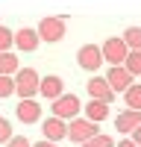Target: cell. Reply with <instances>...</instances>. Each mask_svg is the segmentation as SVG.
I'll return each instance as SVG.
<instances>
[{"label":"cell","mask_w":141,"mask_h":147,"mask_svg":"<svg viewBox=\"0 0 141 147\" xmlns=\"http://www.w3.org/2000/svg\"><path fill=\"white\" fill-rule=\"evenodd\" d=\"M12 80H15V94L21 97V100H32V97L38 94V82H41V77L35 74V68H21Z\"/></svg>","instance_id":"6da1fadb"},{"label":"cell","mask_w":141,"mask_h":147,"mask_svg":"<svg viewBox=\"0 0 141 147\" xmlns=\"http://www.w3.org/2000/svg\"><path fill=\"white\" fill-rule=\"evenodd\" d=\"M94 136H100V129H97L94 121H88V118H74V121H68L65 138H70L74 144H85V141L94 138Z\"/></svg>","instance_id":"7a4b0ae2"},{"label":"cell","mask_w":141,"mask_h":147,"mask_svg":"<svg viewBox=\"0 0 141 147\" xmlns=\"http://www.w3.org/2000/svg\"><path fill=\"white\" fill-rule=\"evenodd\" d=\"M79 109H82V103H79V97L77 94H62V97H56L53 100V106H50V112H53V118H59V121H74V118H79Z\"/></svg>","instance_id":"3957f363"},{"label":"cell","mask_w":141,"mask_h":147,"mask_svg":"<svg viewBox=\"0 0 141 147\" xmlns=\"http://www.w3.org/2000/svg\"><path fill=\"white\" fill-rule=\"evenodd\" d=\"M100 53H103V62H109L112 68H121V65L126 62V56H129L124 38H106V41L100 44Z\"/></svg>","instance_id":"277c9868"},{"label":"cell","mask_w":141,"mask_h":147,"mask_svg":"<svg viewBox=\"0 0 141 147\" xmlns=\"http://www.w3.org/2000/svg\"><path fill=\"white\" fill-rule=\"evenodd\" d=\"M38 38L41 41H47V44H56V41H62L65 38V18H41V24H38Z\"/></svg>","instance_id":"5b68a950"},{"label":"cell","mask_w":141,"mask_h":147,"mask_svg":"<svg viewBox=\"0 0 141 147\" xmlns=\"http://www.w3.org/2000/svg\"><path fill=\"white\" fill-rule=\"evenodd\" d=\"M77 62L82 71H88V74H97L103 68V53H100V47L97 44H82L79 50H77Z\"/></svg>","instance_id":"8992f818"},{"label":"cell","mask_w":141,"mask_h":147,"mask_svg":"<svg viewBox=\"0 0 141 147\" xmlns=\"http://www.w3.org/2000/svg\"><path fill=\"white\" fill-rule=\"evenodd\" d=\"M85 91H88L91 100H100V103H112L115 100V91L109 88V82H106L103 77H97V74L85 82Z\"/></svg>","instance_id":"52a82bcc"},{"label":"cell","mask_w":141,"mask_h":147,"mask_svg":"<svg viewBox=\"0 0 141 147\" xmlns=\"http://www.w3.org/2000/svg\"><path fill=\"white\" fill-rule=\"evenodd\" d=\"M106 82H109V88L115 91V94H124L129 85H132V77H129V71L121 65V68H109L106 71V77H103Z\"/></svg>","instance_id":"ba28073f"},{"label":"cell","mask_w":141,"mask_h":147,"mask_svg":"<svg viewBox=\"0 0 141 147\" xmlns=\"http://www.w3.org/2000/svg\"><path fill=\"white\" fill-rule=\"evenodd\" d=\"M38 94L47 97V100L62 97V94H65V80L56 77V74H47V77H41V82H38Z\"/></svg>","instance_id":"9c48e42d"},{"label":"cell","mask_w":141,"mask_h":147,"mask_svg":"<svg viewBox=\"0 0 141 147\" xmlns=\"http://www.w3.org/2000/svg\"><path fill=\"white\" fill-rule=\"evenodd\" d=\"M38 44H41V38H38V32H35V30L23 27V30L15 32V47H18L21 53H32V50H38Z\"/></svg>","instance_id":"30bf717a"},{"label":"cell","mask_w":141,"mask_h":147,"mask_svg":"<svg viewBox=\"0 0 141 147\" xmlns=\"http://www.w3.org/2000/svg\"><path fill=\"white\" fill-rule=\"evenodd\" d=\"M15 115H18L21 124H38V121H41V106L35 100H21L15 106Z\"/></svg>","instance_id":"8fae6325"},{"label":"cell","mask_w":141,"mask_h":147,"mask_svg":"<svg viewBox=\"0 0 141 147\" xmlns=\"http://www.w3.org/2000/svg\"><path fill=\"white\" fill-rule=\"evenodd\" d=\"M135 127H141V112H135V109H126L115 118V129L124 132V136H132Z\"/></svg>","instance_id":"7c38bea8"},{"label":"cell","mask_w":141,"mask_h":147,"mask_svg":"<svg viewBox=\"0 0 141 147\" xmlns=\"http://www.w3.org/2000/svg\"><path fill=\"white\" fill-rule=\"evenodd\" d=\"M41 132H44V141H62L65 138V132H68V124L65 121H59V118H47L44 124H41Z\"/></svg>","instance_id":"4fadbf2b"},{"label":"cell","mask_w":141,"mask_h":147,"mask_svg":"<svg viewBox=\"0 0 141 147\" xmlns=\"http://www.w3.org/2000/svg\"><path fill=\"white\" fill-rule=\"evenodd\" d=\"M82 109H85V118H88V121H94V124H100V121H106V118H109V103L88 100Z\"/></svg>","instance_id":"5bb4252c"},{"label":"cell","mask_w":141,"mask_h":147,"mask_svg":"<svg viewBox=\"0 0 141 147\" xmlns=\"http://www.w3.org/2000/svg\"><path fill=\"white\" fill-rule=\"evenodd\" d=\"M21 71V62L15 53H0V77H15Z\"/></svg>","instance_id":"9a60e30c"},{"label":"cell","mask_w":141,"mask_h":147,"mask_svg":"<svg viewBox=\"0 0 141 147\" xmlns=\"http://www.w3.org/2000/svg\"><path fill=\"white\" fill-rule=\"evenodd\" d=\"M124 103H126L129 109H135V112H141V82H132V85L124 91Z\"/></svg>","instance_id":"2e32d148"},{"label":"cell","mask_w":141,"mask_h":147,"mask_svg":"<svg viewBox=\"0 0 141 147\" xmlns=\"http://www.w3.org/2000/svg\"><path fill=\"white\" fill-rule=\"evenodd\" d=\"M121 38L126 44V50H141V27H129Z\"/></svg>","instance_id":"e0dca14e"},{"label":"cell","mask_w":141,"mask_h":147,"mask_svg":"<svg viewBox=\"0 0 141 147\" xmlns=\"http://www.w3.org/2000/svg\"><path fill=\"white\" fill-rule=\"evenodd\" d=\"M124 68L129 71V77H132V80H135V77H141V50H129Z\"/></svg>","instance_id":"ac0fdd59"},{"label":"cell","mask_w":141,"mask_h":147,"mask_svg":"<svg viewBox=\"0 0 141 147\" xmlns=\"http://www.w3.org/2000/svg\"><path fill=\"white\" fill-rule=\"evenodd\" d=\"M12 44H15V32L6 30V27H0V53H9Z\"/></svg>","instance_id":"d6986e66"},{"label":"cell","mask_w":141,"mask_h":147,"mask_svg":"<svg viewBox=\"0 0 141 147\" xmlns=\"http://www.w3.org/2000/svg\"><path fill=\"white\" fill-rule=\"evenodd\" d=\"M82 147H115V138H112V136H103V132H100V136L88 138Z\"/></svg>","instance_id":"ffe728a7"},{"label":"cell","mask_w":141,"mask_h":147,"mask_svg":"<svg viewBox=\"0 0 141 147\" xmlns=\"http://www.w3.org/2000/svg\"><path fill=\"white\" fill-rule=\"evenodd\" d=\"M12 94H15V80L0 77V100H3V97H12Z\"/></svg>","instance_id":"44dd1931"},{"label":"cell","mask_w":141,"mask_h":147,"mask_svg":"<svg viewBox=\"0 0 141 147\" xmlns=\"http://www.w3.org/2000/svg\"><path fill=\"white\" fill-rule=\"evenodd\" d=\"M15 136V132H12V124L6 118H0V144H9V138Z\"/></svg>","instance_id":"7402d4cb"},{"label":"cell","mask_w":141,"mask_h":147,"mask_svg":"<svg viewBox=\"0 0 141 147\" xmlns=\"http://www.w3.org/2000/svg\"><path fill=\"white\" fill-rule=\"evenodd\" d=\"M6 147H32V144H30V138H27V136H12Z\"/></svg>","instance_id":"603a6c76"},{"label":"cell","mask_w":141,"mask_h":147,"mask_svg":"<svg viewBox=\"0 0 141 147\" xmlns=\"http://www.w3.org/2000/svg\"><path fill=\"white\" fill-rule=\"evenodd\" d=\"M132 141L141 147V127H135V129H132Z\"/></svg>","instance_id":"cb8c5ba5"},{"label":"cell","mask_w":141,"mask_h":147,"mask_svg":"<svg viewBox=\"0 0 141 147\" xmlns=\"http://www.w3.org/2000/svg\"><path fill=\"white\" fill-rule=\"evenodd\" d=\"M117 147H138V144H135L132 138H124V141H121V144H117Z\"/></svg>","instance_id":"d4e9b609"},{"label":"cell","mask_w":141,"mask_h":147,"mask_svg":"<svg viewBox=\"0 0 141 147\" xmlns=\"http://www.w3.org/2000/svg\"><path fill=\"white\" fill-rule=\"evenodd\" d=\"M32 147H56L53 141H38V144H32Z\"/></svg>","instance_id":"484cf974"}]
</instances>
